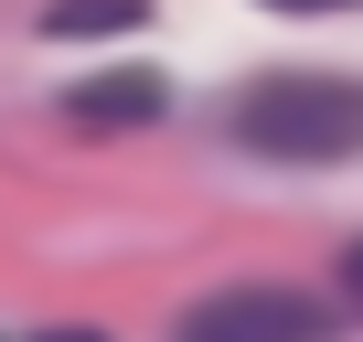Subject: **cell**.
<instances>
[{"label": "cell", "mask_w": 363, "mask_h": 342, "mask_svg": "<svg viewBox=\"0 0 363 342\" xmlns=\"http://www.w3.org/2000/svg\"><path fill=\"white\" fill-rule=\"evenodd\" d=\"M235 150H257V160H352L363 150V75H257L235 96Z\"/></svg>", "instance_id": "obj_1"}, {"label": "cell", "mask_w": 363, "mask_h": 342, "mask_svg": "<svg viewBox=\"0 0 363 342\" xmlns=\"http://www.w3.org/2000/svg\"><path fill=\"white\" fill-rule=\"evenodd\" d=\"M182 342H331V299L310 289H214L193 321H182Z\"/></svg>", "instance_id": "obj_2"}, {"label": "cell", "mask_w": 363, "mask_h": 342, "mask_svg": "<svg viewBox=\"0 0 363 342\" xmlns=\"http://www.w3.org/2000/svg\"><path fill=\"white\" fill-rule=\"evenodd\" d=\"M160 107H171V86L150 65H107V75H75L65 86V118L75 128H150Z\"/></svg>", "instance_id": "obj_3"}, {"label": "cell", "mask_w": 363, "mask_h": 342, "mask_svg": "<svg viewBox=\"0 0 363 342\" xmlns=\"http://www.w3.org/2000/svg\"><path fill=\"white\" fill-rule=\"evenodd\" d=\"M150 22V0H54L43 11V33L54 43H86V33H139Z\"/></svg>", "instance_id": "obj_4"}, {"label": "cell", "mask_w": 363, "mask_h": 342, "mask_svg": "<svg viewBox=\"0 0 363 342\" xmlns=\"http://www.w3.org/2000/svg\"><path fill=\"white\" fill-rule=\"evenodd\" d=\"M342 299L363 310V236H352V257H342Z\"/></svg>", "instance_id": "obj_5"}, {"label": "cell", "mask_w": 363, "mask_h": 342, "mask_svg": "<svg viewBox=\"0 0 363 342\" xmlns=\"http://www.w3.org/2000/svg\"><path fill=\"white\" fill-rule=\"evenodd\" d=\"M267 11H352V0H267Z\"/></svg>", "instance_id": "obj_6"}, {"label": "cell", "mask_w": 363, "mask_h": 342, "mask_svg": "<svg viewBox=\"0 0 363 342\" xmlns=\"http://www.w3.org/2000/svg\"><path fill=\"white\" fill-rule=\"evenodd\" d=\"M33 342H107V331H33Z\"/></svg>", "instance_id": "obj_7"}]
</instances>
